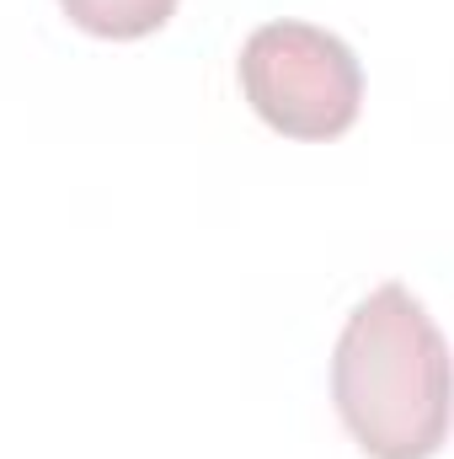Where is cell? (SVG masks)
<instances>
[{"label": "cell", "mask_w": 454, "mask_h": 459, "mask_svg": "<svg viewBox=\"0 0 454 459\" xmlns=\"http://www.w3.org/2000/svg\"><path fill=\"white\" fill-rule=\"evenodd\" d=\"M59 11H65L70 27H81L86 38H102V43H139V38H155V32L177 16V0H59Z\"/></svg>", "instance_id": "cell-3"}, {"label": "cell", "mask_w": 454, "mask_h": 459, "mask_svg": "<svg viewBox=\"0 0 454 459\" xmlns=\"http://www.w3.org/2000/svg\"><path fill=\"white\" fill-rule=\"evenodd\" d=\"M246 108L284 139H342L363 113V65L316 22H262L235 59Z\"/></svg>", "instance_id": "cell-2"}, {"label": "cell", "mask_w": 454, "mask_h": 459, "mask_svg": "<svg viewBox=\"0 0 454 459\" xmlns=\"http://www.w3.org/2000/svg\"><path fill=\"white\" fill-rule=\"evenodd\" d=\"M332 401L369 459H433L450 438V347L406 283H380L342 321Z\"/></svg>", "instance_id": "cell-1"}]
</instances>
